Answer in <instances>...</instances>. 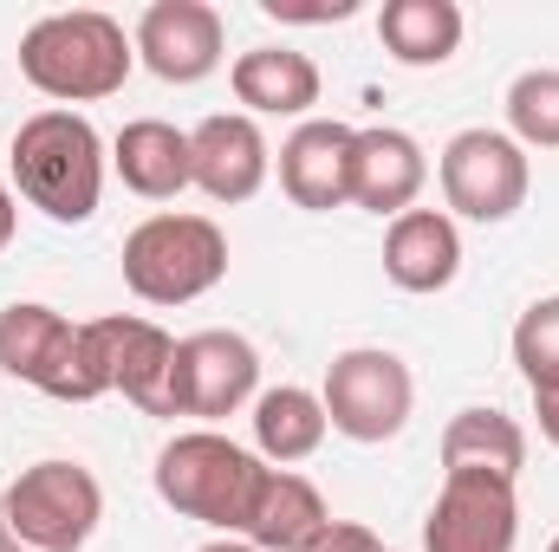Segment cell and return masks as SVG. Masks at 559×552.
Masks as SVG:
<instances>
[{
    "label": "cell",
    "mask_w": 559,
    "mask_h": 552,
    "mask_svg": "<svg viewBox=\"0 0 559 552\" xmlns=\"http://www.w3.org/2000/svg\"><path fill=\"white\" fill-rule=\"evenodd\" d=\"M138 46L124 39V26L98 7H72V13H46L20 33V72L33 92L66 105H98L111 92H124Z\"/></svg>",
    "instance_id": "1"
},
{
    "label": "cell",
    "mask_w": 559,
    "mask_h": 552,
    "mask_svg": "<svg viewBox=\"0 0 559 552\" xmlns=\"http://www.w3.org/2000/svg\"><path fill=\"white\" fill-rule=\"evenodd\" d=\"M0 371L59 397V404H92L111 391V364H105V338L98 319L72 325L39 299H13L0 312Z\"/></svg>",
    "instance_id": "2"
},
{
    "label": "cell",
    "mask_w": 559,
    "mask_h": 552,
    "mask_svg": "<svg viewBox=\"0 0 559 552\" xmlns=\"http://www.w3.org/2000/svg\"><path fill=\"white\" fill-rule=\"evenodd\" d=\"M13 182L39 215L79 228L98 215L105 195V143L79 111H33L13 137Z\"/></svg>",
    "instance_id": "3"
},
{
    "label": "cell",
    "mask_w": 559,
    "mask_h": 552,
    "mask_svg": "<svg viewBox=\"0 0 559 552\" xmlns=\"http://www.w3.org/2000/svg\"><path fill=\"white\" fill-rule=\"evenodd\" d=\"M261 481H267V461L248 455L241 442L215 435V429H189V435H176V442L156 455V494H163L182 520L222 527L228 540L248 533V514H254V501H261Z\"/></svg>",
    "instance_id": "4"
},
{
    "label": "cell",
    "mask_w": 559,
    "mask_h": 552,
    "mask_svg": "<svg viewBox=\"0 0 559 552\" xmlns=\"http://www.w3.org/2000/svg\"><path fill=\"white\" fill-rule=\"evenodd\" d=\"M228 274V235L209 215H150L124 235V286L143 305H189Z\"/></svg>",
    "instance_id": "5"
},
{
    "label": "cell",
    "mask_w": 559,
    "mask_h": 552,
    "mask_svg": "<svg viewBox=\"0 0 559 552\" xmlns=\"http://www.w3.org/2000/svg\"><path fill=\"white\" fill-rule=\"evenodd\" d=\"M0 520L39 552H79L105 520V488L79 461H33L0 494Z\"/></svg>",
    "instance_id": "6"
},
{
    "label": "cell",
    "mask_w": 559,
    "mask_h": 552,
    "mask_svg": "<svg viewBox=\"0 0 559 552\" xmlns=\"http://www.w3.org/2000/svg\"><path fill=\"white\" fill-rule=\"evenodd\" d=\"M325 422L352 442H391L404 435L411 404H417V384H411V364L397 351H378V345H358V351H338L325 364Z\"/></svg>",
    "instance_id": "7"
},
{
    "label": "cell",
    "mask_w": 559,
    "mask_h": 552,
    "mask_svg": "<svg viewBox=\"0 0 559 552\" xmlns=\"http://www.w3.org/2000/svg\"><path fill=\"white\" fill-rule=\"evenodd\" d=\"M436 176H442L449 208L468 215V221H508V215H521L527 182H534L527 149L508 131H455L449 149H442V163H436Z\"/></svg>",
    "instance_id": "8"
},
{
    "label": "cell",
    "mask_w": 559,
    "mask_h": 552,
    "mask_svg": "<svg viewBox=\"0 0 559 552\" xmlns=\"http://www.w3.org/2000/svg\"><path fill=\"white\" fill-rule=\"evenodd\" d=\"M521 501L501 475H442V494L423 520V552H514Z\"/></svg>",
    "instance_id": "9"
},
{
    "label": "cell",
    "mask_w": 559,
    "mask_h": 552,
    "mask_svg": "<svg viewBox=\"0 0 559 552\" xmlns=\"http://www.w3.org/2000/svg\"><path fill=\"white\" fill-rule=\"evenodd\" d=\"M261 384V351L241 332H189L176 338V416L222 422Z\"/></svg>",
    "instance_id": "10"
},
{
    "label": "cell",
    "mask_w": 559,
    "mask_h": 552,
    "mask_svg": "<svg viewBox=\"0 0 559 552\" xmlns=\"http://www.w3.org/2000/svg\"><path fill=\"white\" fill-rule=\"evenodd\" d=\"M222 13L209 0H150L138 13V59L163 79V85H195L222 65Z\"/></svg>",
    "instance_id": "11"
},
{
    "label": "cell",
    "mask_w": 559,
    "mask_h": 552,
    "mask_svg": "<svg viewBox=\"0 0 559 552\" xmlns=\"http://www.w3.org/2000/svg\"><path fill=\"white\" fill-rule=\"evenodd\" d=\"M267 137H261V124L248 118V111H215V118H202L195 131H189V169H195V189L209 195V202H248V195H261V182H267Z\"/></svg>",
    "instance_id": "12"
},
{
    "label": "cell",
    "mask_w": 559,
    "mask_h": 552,
    "mask_svg": "<svg viewBox=\"0 0 559 552\" xmlns=\"http://www.w3.org/2000/svg\"><path fill=\"white\" fill-rule=\"evenodd\" d=\"M352 124L338 118H312L280 143V189L293 208L306 215H332L352 202Z\"/></svg>",
    "instance_id": "13"
},
{
    "label": "cell",
    "mask_w": 559,
    "mask_h": 552,
    "mask_svg": "<svg viewBox=\"0 0 559 552\" xmlns=\"http://www.w3.org/2000/svg\"><path fill=\"white\" fill-rule=\"evenodd\" d=\"M98 338H105L111 391H124L143 416H176V338L131 312L98 319Z\"/></svg>",
    "instance_id": "14"
},
{
    "label": "cell",
    "mask_w": 559,
    "mask_h": 552,
    "mask_svg": "<svg viewBox=\"0 0 559 552\" xmlns=\"http://www.w3.org/2000/svg\"><path fill=\"white\" fill-rule=\"evenodd\" d=\"M429 182V163H423V143L411 131H391V124H371L352 137V202L371 208V215H411Z\"/></svg>",
    "instance_id": "15"
},
{
    "label": "cell",
    "mask_w": 559,
    "mask_h": 552,
    "mask_svg": "<svg viewBox=\"0 0 559 552\" xmlns=\"http://www.w3.org/2000/svg\"><path fill=\"white\" fill-rule=\"evenodd\" d=\"M384 274L404 292H442L462 274V235L442 208H411L384 235Z\"/></svg>",
    "instance_id": "16"
},
{
    "label": "cell",
    "mask_w": 559,
    "mask_h": 552,
    "mask_svg": "<svg viewBox=\"0 0 559 552\" xmlns=\"http://www.w3.org/2000/svg\"><path fill=\"white\" fill-rule=\"evenodd\" d=\"M235 98L248 105V118H306L319 105V65L293 46H254L235 59L228 72Z\"/></svg>",
    "instance_id": "17"
},
{
    "label": "cell",
    "mask_w": 559,
    "mask_h": 552,
    "mask_svg": "<svg viewBox=\"0 0 559 552\" xmlns=\"http://www.w3.org/2000/svg\"><path fill=\"white\" fill-rule=\"evenodd\" d=\"M111 163L124 176V189L143 202H169L182 189H195V169H189V131L163 124V118H138L124 124L111 143Z\"/></svg>",
    "instance_id": "18"
},
{
    "label": "cell",
    "mask_w": 559,
    "mask_h": 552,
    "mask_svg": "<svg viewBox=\"0 0 559 552\" xmlns=\"http://www.w3.org/2000/svg\"><path fill=\"white\" fill-rule=\"evenodd\" d=\"M527 435L508 410H455L442 429V475H501L521 481Z\"/></svg>",
    "instance_id": "19"
},
{
    "label": "cell",
    "mask_w": 559,
    "mask_h": 552,
    "mask_svg": "<svg viewBox=\"0 0 559 552\" xmlns=\"http://www.w3.org/2000/svg\"><path fill=\"white\" fill-rule=\"evenodd\" d=\"M325 520H332V514H325V501H319V488H312L306 475L267 468L261 501H254V514H248V547L254 552H306L319 540Z\"/></svg>",
    "instance_id": "20"
},
{
    "label": "cell",
    "mask_w": 559,
    "mask_h": 552,
    "mask_svg": "<svg viewBox=\"0 0 559 552\" xmlns=\"http://www.w3.org/2000/svg\"><path fill=\"white\" fill-rule=\"evenodd\" d=\"M378 39L397 65H449L462 46V7L455 0H384Z\"/></svg>",
    "instance_id": "21"
},
{
    "label": "cell",
    "mask_w": 559,
    "mask_h": 552,
    "mask_svg": "<svg viewBox=\"0 0 559 552\" xmlns=\"http://www.w3.org/2000/svg\"><path fill=\"white\" fill-rule=\"evenodd\" d=\"M325 404L312 397V391H299V384H280V391H261L254 397V448L286 468V461H306V455H319V442H325Z\"/></svg>",
    "instance_id": "22"
},
{
    "label": "cell",
    "mask_w": 559,
    "mask_h": 552,
    "mask_svg": "<svg viewBox=\"0 0 559 552\" xmlns=\"http://www.w3.org/2000/svg\"><path fill=\"white\" fill-rule=\"evenodd\" d=\"M508 124L521 149H559V72L534 65L508 85Z\"/></svg>",
    "instance_id": "23"
},
{
    "label": "cell",
    "mask_w": 559,
    "mask_h": 552,
    "mask_svg": "<svg viewBox=\"0 0 559 552\" xmlns=\"http://www.w3.org/2000/svg\"><path fill=\"white\" fill-rule=\"evenodd\" d=\"M514 364L527 391H559V292L534 299L514 325Z\"/></svg>",
    "instance_id": "24"
},
{
    "label": "cell",
    "mask_w": 559,
    "mask_h": 552,
    "mask_svg": "<svg viewBox=\"0 0 559 552\" xmlns=\"http://www.w3.org/2000/svg\"><path fill=\"white\" fill-rule=\"evenodd\" d=\"M261 13L280 26H332V20H352L358 0H261Z\"/></svg>",
    "instance_id": "25"
},
{
    "label": "cell",
    "mask_w": 559,
    "mask_h": 552,
    "mask_svg": "<svg viewBox=\"0 0 559 552\" xmlns=\"http://www.w3.org/2000/svg\"><path fill=\"white\" fill-rule=\"evenodd\" d=\"M306 552H384V547H378V533L358 527V520H325L319 540H312Z\"/></svg>",
    "instance_id": "26"
},
{
    "label": "cell",
    "mask_w": 559,
    "mask_h": 552,
    "mask_svg": "<svg viewBox=\"0 0 559 552\" xmlns=\"http://www.w3.org/2000/svg\"><path fill=\"white\" fill-rule=\"evenodd\" d=\"M534 416H540V435L559 448V391H534Z\"/></svg>",
    "instance_id": "27"
},
{
    "label": "cell",
    "mask_w": 559,
    "mask_h": 552,
    "mask_svg": "<svg viewBox=\"0 0 559 552\" xmlns=\"http://www.w3.org/2000/svg\"><path fill=\"white\" fill-rule=\"evenodd\" d=\"M13 228H20V208H13V189L0 182V248L13 241Z\"/></svg>",
    "instance_id": "28"
},
{
    "label": "cell",
    "mask_w": 559,
    "mask_h": 552,
    "mask_svg": "<svg viewBox=\"0 0 559 552\" xmlns=\"http://www.w3.org/2000/svg\"><path fill=\"white\" fill-rule=\"evenodd\" d=\"M0 552H39V547H26V540H20V533H13V527L0 520Z\"/></svg>",
    "instance_id": "29"
},
{
    "label": "cell",
    "mask_w": 559,
    "mask_h": 552,
    "mask_svg": "<svg viewBox=\"0 0 559 552\" xmlns=\"http://www.w3.org/2000/svg\"><path fill=\"white\" fill-rule=\"evenodd\" d=\"M195 552H254L248 540H209V547H195Z\"/></svg>",
    "instance_id": "30"
},
{
    "label": "cell",
    "mask_w": 559,
    "mask_h": 552,
    "mask_svg": "<svg viewBox=\"0 0 559 552\" xmlns=\"http://www.w3.org/2000/svg\"><path fill=\"white\" fill-rule=\"evenodd\" d=\"M547 552H559V540H554V547H547Z\"/></svg>",
    "instance_id": "31"
}]
</instances>
